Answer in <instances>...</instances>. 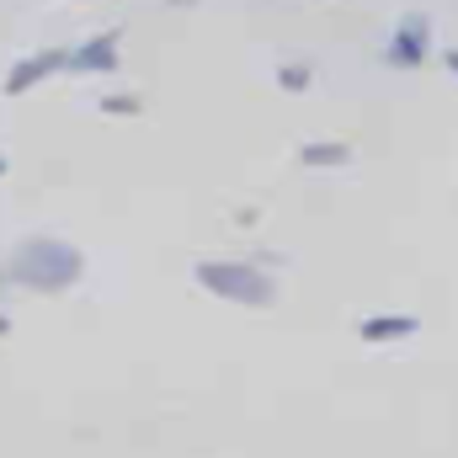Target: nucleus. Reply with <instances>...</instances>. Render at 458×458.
<instances>
[{
    "mask_svg": "<svg viewBox=\"0 0 458 458\" xmlns=\"http://www.w3.org/2000/svg\"><path fill=\"white\" fill-rule=\"evenodd\" d=\"M75 277H81V250L64 240L38 234V240L16 245V256H11V283L38 288V293H64V288H75Z\"/></svg>",
    "mask_w": 458,
    "mask_h": 458,
    "instance_id": "f257e3e1",
    "label": "nucleus"
},
{
    "mask_svg": "<svg viewBox=\"0 0 458 458\" xmlns=\"http://www.w3.org/2000/svg\"><path fill=\"white\" fill-rule=\"evenodd\" d=\"M198 283H203L208 293L229 299V304H250V310H261V304L277 299L272 277L256 272V267H245V261H198Z\"/></svg>",
    "mask_w": 458,
    "mask_h": 458,
    "instance_id": "f03ea898",
    "label": "nucleus"
},
{
    "mask_svg": "<svg viewBox=\"0 0 458 458\" xmlns=\"http://www.w3.org/2000/svg\"><path fill=\"white\" fill-rule=\"evenodd\" d=\"M427 59V16H400L394 38H389V64L394 70H416Z\"/></svg>",
    "mask_w": 458,
    "mask_h": 458,
    "instance_id": "7ed1b4c3",
    "label": "nucleus"
},
{
    "mask_svg": "<svg viewBox=\"0 0 458 458\" xmlns=\"http://www.w3.org/2000/svg\"><path fill=\"white\" fill-rule=\"evenodd\" d=\"M54 70H70V54L64 48H38V54H27L11 75H5V91L11 97H21V91H32L43 75H54Z\"/></svg>",
    "mask_w": 458,
    "mask_h": 458,
    "instance_id": "20e7f679",
    "label": "nucleus"
},
{
    "mask_svg": "<svg viewBox=\"0 0 458 458\" xmlns=\"http://www.w3.org/2000/svg\"><path fill=\"white\" fill-rule=\"evenodd\" d=\"M70 70H81V75H97V70H117V32H102V38L81 43V48L70 54Z\"/></svg>",
    "mask_w": 458,
    "mask_h": 458,
    "instance_id": "39448f33",
    "label": "nucleus"
},
{
    "mask_svg": "<svg viewBox=\"0 0 458 458\" xmlns=\"http://www.w3.org/2000/svg\"><path fill=\"white\" fill-rule=\"evenodd\" d=\"M400 336H416V315H378V320H362V342H400Z\"/></svg>",
    "mask_w": 458,
    "mask_h": 458,
    "instance_id": "423d86ee",
    "label": "nucleus"
},
{
    "mask_svg": "<svg viewBox=\"0 0 458 458\" xmlns=\"http://www.w3.org/2000/svg\"><path fill=\"white\" fill-rule=\"evenodd\" d=\"M299 160H304V165H342L346 144H304V149H299Z\"/></svg>",
    "mask_w": 458,
    "mask_h": 458,
    "instance_id": "0eeeda50",
    "label": "nucleus"
},
{
    "mask_svg": "<svg viewBox=\"0 0 458 458\" xmlns=\"http://www.w3.org/2000/svg\"><path fill=\"white\" fill-rule=\"evenodd\" d=\"M102 113L128 117V113H139V102H133V97H107V102H102Z\"/></svg>",
    "mask_w": 458,
    "mask_h": 458,
    "instance_id": "6e6552de",
    "label": "nucleus"
},
{
    "mask_svg": "<svg viewBox=\"0 0 458 458\" xmlns=\"http://www.w3.org/2000/svg\"><path fill=\"white\" fill-rule=\"evenodd\" d=\"M304 81H310V70H304V64H288V70H283V86H288V91H299Z\"/></svg>",
    "mask_w": 458,
    "mask_h": 458,
    "instance_id": "1a4fd4ad",
    "label": "nucleus"
},
{
    "mask_svg": "<svg viewBox=\"0 0 458 458\" xmlns=\"http://www.w3.org/2000/svg\"><path fill=\"white\" fill-rule=\"evenodd\" d=\"M443 59H448V70H454V75H458V48H448V54H443Z\"/></svg>",
    "mask_w": 458,
    "mask_h": 458,
    "instance_id": "9d476101",
    "label": "nucleus"
},
{
    "mask_svg": "<svg viewBox=\"0 0 458 458\" xmlns=\"http://www.w3.org/2000/svg\"><path fill=\"white\" fill-rule=\"evenodd\" d=\"M0 331H5V315H0Z\"/></svg>",
    "mask_w": 458,
    "mask_h": 458,
    "instance_id": "9b49d317",
    "label": "nucleus"
},
{
    "mask_svg": "<svg viewBox=\"0 0 458 458\" xmlns=\"http://www.w3.org/2000/svg\"><path fill=\"white\" fill-rule=\"evenodd\" d=\"M0 176H5V160H0Z\"/></svg>",
    "mask_w": 458,
    "mask_h": 458,
    "instance_id": "f8f14e48",
    "label": "nucleus"
}]
</instances>
